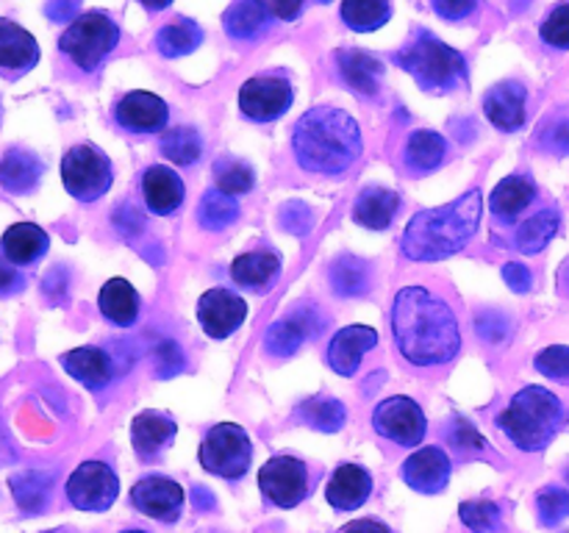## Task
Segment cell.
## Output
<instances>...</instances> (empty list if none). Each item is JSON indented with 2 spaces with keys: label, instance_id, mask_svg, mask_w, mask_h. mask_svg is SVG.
Returning a JSON list of instances; mask_svg holds the SVG:
<instances>
[{
  "label": "cell",
  "instance_id": "6da1fadb",
  "mask_svg": "<svg viewBox=\"0 0 569 533\" xmlns=\"http://www.w3.org/2000/svg\"><path fill=\"white\" fill-rule=\"evenodd\" d=\"M392 336L400 355L415 366L448 364L461 348L453 309L426 286H406L395 294Z\"/></svg>",
  "mask_w": 569,
  "mask_h": 533
},
{
  "label": "cell",
  "instance_id": "7a4b0ae2",
  "mask_svg": "<svg viewBox=\"0 0 569 533\" xmlns=\"http://www.w3.org/2000/svg\"><path fill=\"white\" fill-rule=\"evenodd\" d=\"M295 159L306 172L315 175H339L359 161L365 142L361 128L348 111L320 109L306 111L292 133Z\"/></svg>",
  "mask_w": 569,
  "mask_h": 533
},
{
  "label": "cell",
  "instance_id": "3957f363",
  "mask_svg": "<svg viewBox=\"0 0 569 533\" xmlns=\"http://www.w3.org/2000/svg\"><path fill=\"white\" fill-rule=\"evenodd\" d=\"M483 214L481 189L461 194L453 203L442 209H428L411 217L403 233V255L411 261H442L459 253L467 242L478 233Z\"/></svg>",
  "mask_w": 569,
  "mask_h": 533
},
{
  "label": "cell",
  "instance_id": "277c9868",
  "mask_svg": "<svg viewBox=\"0 0 569 533\" xmlns=\"http://www.w3.org/2000/svg\"><path fill=\"white\" fill-rule=\"evenodd\" d=\"M565 416L561 400L542 386H526L511 398L509 409L498 416V425L526 453H537L550 444Z\"/></svg>",
  "mask_w": 569,
  "mask_h": 533
},
{
  "label": "cell",
  "instance_id": "5b68a950",
  "mask_svg": "<svg viewBox=\"0 0 569 533\" xmlns=\"http://www.w3.org/2000/svg\"><path fill=\"white\" fill-rule=\"evenodd\" d=\"M395 61L420 83L426 92H450L459 81L467 78V61L459 50L445 44L431 31L420 28L415 39L395 53Z\"/></svg>",
  "mask_w": 569,
  "mask_h": 533
},
{
  "label": "cell",
  "instance_id": "8992f818",
  "mask_svg": "<svg viewBox=\"0 0 569 533\" xmlns=\"http://www.w3.org/2000/svg\"><path fill=\"white\" fill-rule=\"evenodd\" d=\"M117 42H120L117 22L106 11H87L67 26L59 39V48L61 53L70 56L72 64L92 72L117 48Z\"/></svg>",
  "mask_w": 569,
  "mask_h": 533
},
{
  "label": "cell",
  "instance_id": "52a82bcc",
  "mask_svg": "<svg viewBox=\"0 0 569 533\" xmlns=\"http://www.w3.org/2000/svg\"><path fill=\"white\" fill-rule=\"evenodd\" d=\"M111 181H114V170H111L109 155L94 144H76L61 159V183L81 203L103 198L111 189Z\"/></svg>",
  "mask_w": 569,
  "mask_h": 533
},
{
  "label": "cell",
  "instance_id": "ba28073f",
  "mask_svg": "<svg viewBox=\"0 0 569 533\" xmlns=\"http://www.w3.org/2000/svg\"><path fill=\"white\" fill-rule=\"evenodd\" d=\"M250 459H253V444L250 436L233 422H220L206 433L200 444V464L226 481H239L248 472Z\"/></svg>",
  "mask_w": 569,
  "mask_h": 533
},
{
  "label": "cell",
  "instance_id": "9c48e42d",
  "mask_svg": "<svg viewBox=\"0 0 569 533\" xmlns=\"http://www.w3.org/2000/svg\"><path fill=\"white\" fill-rule=\"evenodd\" d=\"M117 494H120V481H117L114 470L103 461H83L67 477V500L78 511H92V514L109 511Z\"/></svg>",
  "mask_w": 569,
  "mask_h": 533
},
{
  "label": "cell",
  "instance_id": "30bf717a",
  "mask_svg": "<svg viewBox=\"0 0 569 533\" xmlns=\"http://www.w3.org/2000/svg\"><path fill=\"white\" fill-rule=\"evenodd\" d=\"M261 494L278 509H295L309 497V470L295 455H272L259 472Z\"/></svg>",
  "mask_w": 569,
  "mask_h": 533
},
{
  "label": "cell",
  "instance_id": "8fae6325",
  "mask_svg": "<svg viewBox=\"0 0 569 533\" xmlns=\"http://www.w3.org/2000/svg\"><path fill=\"white\" fill-rule=\"evenodd\" d=\"M292 83L278 72L253 76L239 89V109L253 122H272L292 109Z\"/></svg>",
  "mask_w": 569,
  "mask_h": 533
},
{
  "label": "cell",
  "instance_id": "7c38bea8",
  "mask_svg": "<svg viewBox=\"0 0 569 533\" xmlns=\"http://www.w3.org/2000/svg\"><path fill=\"white\" fill-rule=\"evenodd\" d=\"M372 428L400 447H417L426 439L428 422L411 398H387L372 414Z\"/></svg>",
  "mask_w": 569,
  "mask_h": 533
},
{
  "label": "cell",
  "instance_id": "4fadbf2b",
  "mask_svg": "<svg viewBox=\"0 0 569 533\" xmlns=\"http://www.w3.org/2000/svg\"><path fill=\"white\" fill-rule=\"evenodd\" d=\"M131 505L144 516L159 522H178L183 509V489L167 475H148L133 483Z\"/></svg>",
  "mask_w": 569,
  "mask_h": 533
},
{
  "label": "cell",
  "instance_id": "5bb4252c",
  "mask_svg": "<svg viewBox=\"0 0 569 533\" xmlns=\"http://www.w3.org/2000/svg\"><path fill=\"white\" fill-rule=\"evenodd\" d=\"M248 316V303L231 289H209L198 300V320L211 339H228Z\"/></svg>",
  "mask_w": 569,
  "mask_h": 533
},
{
  "label": "cell",
  "instance_id": "9a60e30c",
  "mask_svg": "<svg viewBox=\"0 0 569 533\" xmlns=\"http://www.w3.org/2000/svg\"><path fill=\"white\" fill-rule=\"evenodd\" d=\"M114 117L126 131L131 133H156L167 125V109L164 100L159 94L150 92H128L117 100Z\"/></svg>",
  "mask_w": 569,
  "mask_h": 533
},
{
  "label": "cell",
  "instance_id": "2e32d148",
  "mask_svg": "<svg viewBox=\"0 0 569 533\" xmlns=\"http://www.w3.org/2000/svg\"><path fill=\"white\" fill-rule=\"evenodd\" d=\"M526 103L528 92L520 81H503L495 83L483 98V111H487L489 122L506 133H515L526 125Z\"/></svg>",
  "mask_w": 569,
  "mask_h": 533
},
{
  "label": "cell",
  "instance_id": "e0dca14e",
  "mask_svg": "<svg viewBox=\"0 0 569 533\" xmlns=\"http://www.w3.org/2000/svg\"><path fill=\"white\" fill-rule=\"evenodd\" d=\"M450 459L442 447H420L403 464V481L420 494L445 492L450 481Z\"/></svg>",
  "mask_w": 569,
  "mask_h": 533
},
{
  "label": "cell",
  "instance_id": "ac0fdd59",
  "mask_svg": "<svg viewBox=\"0 0 569 533\" xmlns=\"http://www.w3.org/2000/svg\"><path fill=\"white\" fill-rule=\"evenodd\" d=\"M39 61V44L26 28L11 20H0V76H26Z\"/></svg>",
  "mask_w": 569,
  "mask_h": 533
},
{
  "label": "cell",
  "instance_id": "d6986e66",
  "mask_svg": "<svg viewBox=\"0 0 569 533\" xmlns=\"http://www.w3.org/2000/svg\"><path fill=\"white\" fill-rule=\"evenodd\" d=\"M378 344V331L367 325H350L342 328L337 336L328 344V364L333 372L350 378L359 370L361 359H365L367 350H372Z\"/></svg>",
  "mask_w": 569,
  "mask_h": 533
},
{
  "label": "cell",
  "instance_id": "ffe728a7",
  "mask_svg": "<svg viewBox=\"0 0 569 533\" xmlns=\"http://www.w3.org/2000/svg\"><path fill=\"white\" fill-rule=\"evenodd\" d=\"M372 492V477L365 466L342 464L331 475V483L326 489V497L331 509L337 511H356L367 503Z\"/></svg>",
  "mask_w": 569,
  "mask_h": 533
},
{
  "label": "cell",
  "instance_id": "44dd1931",
  "mask_svg": "<svg viewBox=\"0 0 569 533\" xmlns=\"http://www.w3.org/2000/svg\"><path fill=\"white\" fill-rule=\"evenodd\" d=\"M50 237L33 222H14L0 239V253L14 266H31L48 253Z\"/></svg>",
  "mask_w": 569,
  "mask_h": 533
},
{
  "label": "cell",
  "instance_id": "7402d4cb",
  "mask_svg": "<svg viewBox=\"0 0 569 533\" xmlns=\"http://www.w3.org/2000/svg\"><path fill=\"white\" fill-rule=\"evenodd\" d=\"M337 64L342 72L345 83L353 89L361 98H372L381 87L383 78V64L372 53L359 48H342L337 50Z\"/></svg>",
  "mask_w": 569,
  "mask_h": 533
},
{
  "label": "cell",
  "instance_id": "603a6c76",
  "mask_svg": "<svg viewBox=\"0 0 569 533\" xmlns=\"http://www.w3.org/2000/svg\"><path fill=\"white\" fill-rule=\"evenodd\" d=\"M176 436V420L164 411H142L131 422V444L139 459H156Z\"/></svg>",
  "mask_w": 569,
  "mask_h": 533
},
{
  "label": "cell",
  "instance_id": "cb8c5ba5",
  "mask_svg": "<svg viewBox=\"0 0 569 533\" xmlns=\"http://www.w3.org/2000/svg\"><path fill=\"white\" fill-rule=\"evenodd\" d=\"M142 194L153 214H172L183 203V181L170 167L153 164L142 175Z\"/></svg>",
  "mask_w": 569,
  "mask_h": 533
},
{
  "label": "cell",
  "instance_id": "d4e9b609",
  "mask_svg": "<svg viewBox=\"0 0 569 533\" xmlns=\"http://www.w3.org/2000/svg\"><path fill=\"white\" fill-rule=\"evenodd\" d=\"M281 275V255L272 250H253L233 259L231 278L250 292H267Z\"/></svg>",
  "mask_w": 569,
  "mask_h": 533
},
{
  "label": "cell",
  "instance_id": "484cf974",
  "mask_svg": "<svg viewBox=\"0 0 569 533\" xmlns=\"http://www.w3.org/2000/svg\"><path fill=\"white\" fill-rule=\"evenodd\" d=\"M61 366L83 383L87 389H106L114 378V366H111V355L100 348H78L61 355Z\"/></svg>",
  "mask_w": 569,
  "mask_h": 533
},
{
  "label": "cell",
  "instance_id": "4316f807",
  "mask_svg": "<svg viewBox=\"0 0 569 533\" xmlns=\"http://www.w3.org/2000/svg\"><path fill=\"white\" fill-rule=\"evenodd\" d=\"M44 164L37 153L22 148L6 150L0 159V187L11 194H28L39 187Z\"/></svg>",
  "mask_w": 569,
  "mask_h": 533
},
{
  "label": "cell",
  "instance_id": "83f0119b",
  "mask_svg": "<svg viewBox=\"0 0 569 533\" xmlns=\"http://www.w3.org/2000/svg\"><path fill=\"white\" fill-rule=\"evenodd\" d=\"M400 211V194L387 187H367L353 203V222L370 231H387Z\"/></svg>",
  "mask_w": 569,
  "mask_h": 533
},
{
  "label": "cell",
  "instance_id": "f1b7e54d",
  "mask_svg": "<svg viewBox=\"0 0 569 533\" xmlns=\"http://www.w3.org/2000/svg\"><path fill=\"white\" fill-rule=\"evenodd\" d=\"M270 26V9L264 0H233L222 14V28L231 39L253 42Z\"/></svg>",
  "mask_w": 569,
  "mask_h": 533
},
{
  "label": "cell",
  "instance_id": "f546056e",
  "mask_svg": "<svg viewBox=\"0 0 569 533\" xmlns=\"http://www.w3.org/2000/svg\"><path fill=\"white\" fill-rule=\"evenodd\" d=\"M98 305L106 320L120 328L133 325L139 316V294L126 278H111V281H106L103 289H100Z\"/></svg>",
  "mask_w": 569,
  "mask_h": 533
},
{
  "label": "cell",
  "instance_id": "4dcf8cb0",
  "mask_svg": "<svg viewBox=\"0 0 569 533\" xmlns=\"http://www.w3.org/2000/svg\"><path fill=\"white\" fill-rule=\"evenodd\" d=\"M537 198V183L526 175H509L492 189L489 194V209L500 220H515L520 211H526L528 205Z\"/></svg>",
  "mask_w": 569,
  "mask_h": 533
},
{
  "label": "cell",
  "instance_id": "1f68e13d",
  "mask_svg": "<svg viewBox=\"0 0 569 533\" xmlns=\"http://www.w3.org/2000/svg\"><path fill=\"white\" fill-rule=\"evenodd\" d=\"M315 325H311V311H298L292 316H283V320L272 322L270 331L264 336V350L270 355H292L298 353L300 344L311 336Z\"/></svg>",
  "mask_w": 569,
  "mask_h": 533
},
{
  "label": "cell",
  "instance_id": "d6a6232c",
  "mask_svg": "<svg viewBox=\"0 0 569 533\" xmlns=\"http://www.w3.org/2000/svg\"><path fill=\"white\" fill-rule=\"evenodd\" d=\"M445 155H448V142L442 133L415 131L406 142L403 161L415 175H422V172H433L437 167H442Z\"/></svg>",
  "mask_w": 569,
  "mask_h": 533
},
{
  "label": "cell",
  "instance_id": "836d02e7",
  "mask_svg": "<svg viewBox=\"0 0 569 533\" xmlns=\"http://www.w3.org/2000/svg\"><path fill=\"white\" fill-rule=\"evenodd\" d=\"M203 42V28L194 20L178 17V20L167 22L159 33H156V48L164 59H178V56L192 53L198 44Z\"/></svg>",
  "mask_w": 569,
  "mask_h": 533
},
{
  "label": "cell",
  "instance_id": "e575fe53",
  "mask_svg": "<svg viewBox=\"0 0 569 533\" xmlns=\"http://www.w3.org/2000/svg\"><path fill=\"white\" fill-rule=\"evenodd\" d=\"M50 486H53V475L42 470H26L11 477V492L26 514H39L48 509Z\"/></svg>",
  "mask_w": 569,
  "mask_h": 533
},
{
  "label": "cell",
  "instance_id": "d590c367",
  "mask_svg": "<svg viewBox=\"0 0 569 533\" xmlns=\"http://www.w3.org/2000/svg\"><path fill=\"white\" fill-rule=\"evenodd\" d=\"M331 289L339 298H361L367 294L372 283V270L367 261L353 259V255H342L333 261L331 266Z\"/></svg>",
  "mask_w": 569,
  "mask_h": 533
},
{
  "label": "cell",
  "instance_id": "8d00e7d4",
  "mask_svg": "<svg viewBox=\"0 0 569 533\" xmlns=\"http://www.w3.org/2000/svg\"><path fill=\"white\" fill-rule=\"evenodd\" d=\"M559 211L556 209H545L539 211V214H533L531 220H526L520 225V231H517V250H522L526 255H533V253H542L545 248H548L550 239L556 237V231H559Z\"/></svg>",
  "mask_w": 569,
  "mask_h": 533
},
{
  "label": "cell",
  "instance_id": "74e56055",
  "mask_svg": "<svg viewBox=\"0 0 569 533\" xmlns=\"http://www.w3.org/2000/svg\"><path fill=\"white\" fill-rule=\"evenodd\" d=\"M392 17L389 0H342V20L353 31L367 33L383 28Z\"/></svg>",
  "mask_w": 569,
  "mask_h": 533
},
{
  "label": "cell",
  "instance_id": "f35d334b",
  "mask_svg": "<svg viewBox=\"0 0 569 533\" xmlns=\"http://www.w3.org/2000/svg\"><path fill=\"white\" fill-rule=\"evenodd\" d=\"M298 416L306 425L317 428V431L337 433L342 431L345 420H348V411H345V405L337 398H311L306 403H300Z\"/></svg>",
  "mask_w": 569,
  "mask_h": 533
},
{
  "label": "cell",
  "instance_id": "ab89813d",
  "mask_svg": "<svg viewBox=\"0 0 569 533\" xmlns=\"http://www.w3.org/2000/svg\"><path fill=\"white\" fill-rule=\"evenodd\" d=\"M239 217V203L220 189H209L198 205V222L206 231H222Z\"/></svg>",
  "mask_w": 569,
  "mask_h": 533
},
{
  "label": "cell",
  "instance_id": "60d3db41",
  "mask_svg": "<svg viewBox=\"0 0 569 533\" xmlns=\"http://www.w3.org/2000/svg\"><path fill=\"white\" fill-rule=\"evenodd\" d=\"M203 153V142L194 128H172L170 133L161 137V155L176 161L178 167H189Z\"/></svg>",
  "mask_w": 569,
  "mask_h": 533
},
{
  "label": "cell",
  "instance_id": "b9f144b4",
  "mask_svg": "<svg viewBox=\"0 0 569 533\" xmlns=\"http://www.w3.org/2000/svg\"><path fill=\"white\" fill-rule=\"evenodd\" d=\"M214 178H217V189L231 194V198L233 194L250 192L256 183V175L253 170H250V164H244L242 159H231V155L214 161Z\"/></svg>",
  "mask_w": 569,
  "mask_h": 533
},
{
  "label": "cell",
  "instance_id": "7bdbcfd3",
  "mask_svg": "<svg viewBox=\"0 0 569 533\" xmlns=\"http://www.w3.org/2000/svg\"><path fill=\"white\" fill-rule=\"evenodd\" d=\"M461 522L472 533H498L500 531V509L492 500H467L461 503Z\"/></svg>",
  "mask_w": 569,
  "mask_h": 533
},
{
  "label": "cell",
  "instance_id": "ee69618b",
  "mask_svg": "<svg viewBox=\"0 0 569 533\" xmlns=\"http://www.w3.org/2000/svg\"><path fill=\"white\" fill-rule=\"evenodd\" d=\"M537 509H539V522L548 527L559 525L569 516V492L561 486H548L539 492L537 497Z\"/></svg>",
  "mask_w": 569,
  "mask_h": 533
},
{
  "label": "cell",
  "instance_id": "f6af8a7d",
  "mask_svg": "<svg viewBox=\"0 0 569 533\" xmlns=\"http://www.w3.org/2000/svg\"><path fill=\"white\" fill-rule=\"evenodd\" d=\"M539 33H542V39L550 48L569 50V3L556 6L548 14V20L542 22Z\"/></svg>",
  "mask_w": 569,
  "mask_h": 533
},
{
  "label": "cell",
  "instance_id": "bcb514c9",
  "mask_svg": "<svg viewBox=\"0 0 569 533\" xmlns=\"http://www.w3.org/2000/svg\"><path fill=\"white\" fill-rule=\"evenodd\" d=\"M533 364H537V370L542 372V375L553 378V381L569 383V348H565V344H553V348L542 350Z\"/></svg>",
  "mask_w": 569,
  "mask_h": 533
},
{
  "label": "cell",
  "instance_id": "7dc6e473",
  "mask_svg": "<svg viewBox=\"0 0 569 533\" xmlns=\"http://www.w3.org/2000/svg\"><path fill=\"white\" fill-rule=\"evenodd\" d=\"M539 142L556 155H569V117H556L539 131Z\"/></svg>",
  "mask_w": 569,
  "mask_h": 533
},
{
  "label": "cell",
  "instance_id": "c3c4849f",
  "mask_svg": "<svg viewBox=\"0 0 569 533\" xmlns=\"http://www.w3.org/2000/svg\"><path fill=\"white\" fill-rule=\"evenodd\" d=\"M153 361H156V375L159 378H176L178 372L183 370V364H187L181 344H176L172 339H167V342L159 344Z\"/></svg>",
  "mask_w": 569,
  "mask_h": 533
},
{
  "label": "cell",
  "instance_id": "681fc988",
  "mask_svg": "<svg viewBox=\"0 0 569 533\" xmlns=\"http://www.w3.org/2000/svg\"><path fill=\"white\" fill-rule=\"evenodd\" d=\"M476 331L483 342H503L511 331V322L500 311H483L476 320Z\"/></svg>",
  "mask_w": 569,
  "mask_h": 533
},
{
  "label": "cell",
  "instance_id": "f907efd6",
  "mask_svg": "<svg viewBox=\"0 0 569 533\" xmlns=\"http://www.w3.org/2000/svg\"><path fill=\"white\" fill-rule=\"evenodd\" d=\"M281 225H283V231L303 237V233L311 228L309 205H306L303 200H292V203L283 205V209H281Z\"/></svg>",
  "mask_w": 569,
  "mask_h": 533
},
{
  "label": "cell",
  "instance_id": "816d5d0a",
  "mask_svg": "<svg viewBox=\"0 0 569 533\" xmlns=\"http://www.w3.org/2000/svg\"><path fill=\"white\" fill-rule=\"evenodd\" d=\"M114 228H117V231H120L126 239H133V237H137V233L144 228V217L139 214L137 205L122 203L120 209L114 211Z\"/></svg>",
  "mask_w": 569,
  "mask_h": 533
},
{
  "label": "cell",
  "instance_id": "f5cc1de1",
  "mask_svg": "<svg viewBox=\"0 0 569 533\" xmlns=\"http://www.w3.org/2000/svg\"><path fill=\"white\" fill-rule=\"evenodd\" d=\"M478 9V0H433V11H437L442 20H467L472 11Z\"/></svg>",
  "mask_w": 569,
  "mask_h": 533
},
{
  "label": "cell",
  "instance_id": "db71d44e",
  "mask_svg": "<svg viewBox=\"0 0 569 533\" xmlns=\"http://www.w3.org/2000/svg\"><path fill=\"white\" fill-rule=\"evenodd\" d=\"M450 442H453L456 447L461 450V453H465V450H483V447H487L483 436L476 431V428L470 425V422H456V425L450 428Z\"/></svg>",
  "mask_w": 569,
  "mask_h": 533
},
{
  "label": "cell",
  "instance_id": "11a10c76",
  "mask_svg": "<svg viewBox=\"0 0 569 533\" xmlns=\"http://www.w3.org/2000/svg\"><path fill=\"white\" fill-rule=\"evenodd\" d=\"M503 278H506V283H509V289H515L517 294L531 292L533 278H531V270H528V266L517 264V261H509V264L503 266Z\"/></svg>",
  "mask_w": 569,
  "mask_h": 533
},
{
  "label": "cell",
  "instance_id": "9f6ffc18",
  "mask_svg": "<svg viewBox=\"0 0 569 533\" xmlns=\"http://www.w3.org/2000/svg\"><path fill=\"white\" fill-rule=\"evenodd\" d=\"M78 9H81V0H48L44 14H48L53 22H70Z\"/></svg>",
  "mask_w": 569,
  "mask_h": 533
},
{
  "label": "cell",
  "instance_id": "6f0895ef",
  "mask_svg": "<svg viewBox=\"0 0 569 533\" xmlns=\"http://www.w3.org/2000/svg\"><path fill=\"white\" fill-rule=\"evenodd\" d=\"M264 3H267V9L272 11V14L281 17V20H287V22H292V20H298V17H300L306 0H264Z\"/></svg>",
  "mask_w": 569,
  "mask_h": 533
},
{
  "label": "cell",
  "instance_id": "680465c9",
  "mask_svg": "<svg viewBox=\"0 0 569 533\" xmlns=\"http://www.w3.org/2000/svg\"><path fill=\"white\" fill-rule=\"evenodd\" d=\"M22 286L20 272L14 270V264L6 259H0V294H11Z\"/></svg>",
  "mask_w": 569,
  "mask_h": 533
},
{
  "label": "cell",
  "instance_id": "91938a15",
  "mask_svg": "<svg viewBox=\"0 0 569 533\" xmlns=\"http://www.w3.org/2000/svg\"><path fill=\"white\" fill-rule=\"evenodd\" d=\"M342 533H392L383 522L378 520H353L342 527Z\"/></svg>",
  "mask_w": 569,
  "mask_h": 533
},
{
  "label": "cell",
  "instance_id": "94428289",
  "mask_svg": "<svg viewBox=\"0 0 569 533\" xmlns=\"http://www.w3.org/2000/svg\"><path fill=\"white\" fill-rule=\"evenodd\" d=\"M192 503H194V509H198V511H214L217 500H214V494H211L206 486H194L192 489Z\"/></svg>",
  "mask_w": 569,
  "mask_h": 533
},
{
  "label": "cell",
  "instance_id": "6125c7cd",
  "mask_svg": "<svg viewBox=\"0 0 569 533\" xmlns=\"http://www.w3.org/2000/svg\"><path fill=\"white\" fill-rule=\"evenodd\" d=\"M139 3H142L144 9H150V11H161V9H167L172 0H139Z\"/></svg>",
  "mask_w": 569,
  "mask_h": 533
},
{
  "label": "cell",
  "instance_id": "be15d7a7",
  "mask_svg": "<svg viewBox=\"0 0 569 533\" xmlns=\"http://www.w3.org/2000/svg\"><path fill=\"white\" fill-rule=\"evenodd\" d=\"M559 281H561V289H565V292L569 294V261L565 264V270H561V278H559Z\"/></svg>",
  "mask_w": 569,
  "mask_h": 533
},
{
  "label": "cell",
  "instance_id": "e7e4bbea",
  "mask_svg": "<svg viewBox=\"0 0 569 533\" xmlns=\"http://www.w3.org/2000/svg\"><path fill=\"white\" fill-rule=\"evenodd\" d=\"M48 533H76V531H70V527H56V531H48Z\"/></svg>",
  "mask_w": 569,
  "mask_h": 533
},
{
  "label": "cell",
  "instance_id": "03108f58",
  "mask_svg": "<svg viewBox=\"0 0 569 533\" xmlns=\"http://www.w3.org/2000/svg\"><path fill=\"white\" fill-rule=\"evenodd\" d=\"M120 533H148V531H120Z\"/></svg>",
  "mask_w": 569,
  "mask_h": 533
},
{
  "label": "cell",
  "instance_id": "003e7915",
  "mask_svg": "<svg viewBox=\"0 0 569 533\" xmlns=\"http://www.w3.org/2000/svg\"><path fill=\"white\" fill-rule=\"evenodd\" d=\"M317 3H331V0H317Z\"/></svg>",
  "mask_w": 569,
  "mask_h": 533
}]
</instances>
